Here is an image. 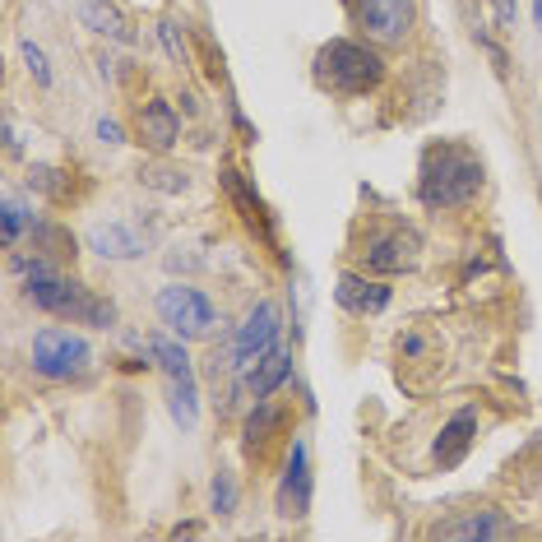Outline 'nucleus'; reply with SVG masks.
Listing matches in <instances>:
<instances>
[{
	"label": "nucleus",
	"instance_id": "1",
	"mask_svg": "<svg viewBox=\"0 0 542 542\" xmlns=\"http://www.w3.org/2000/svg\"><path fill=\"white\" fill-rule=\"evenodd\" d=\"M482 190V163L464 144H431L422 153V204L427 209H454Z\"/></svg>",
	"mask_w": 542,
	"mask_h": 542
},
{
	"label": "nucleus",
	"instance_id": "2",
	"mask_svg": "<svg viewBox=\"0 0 542 542\" xmlns=\"http://www.w3.org/2000/svg\"><path fill=\"white\" fill-rule=\"evenodd\" d=\"M28 302L42 306L47 316H61V320H79V325H98L107 329L116 320V306L93 297L89 288H79L70 278H61L47 260H33L28 265Z\"/></svg>",
	"mask_w": 542,
	"mask_h": 542
},
{
	"label": "nucleus",
	"instance_id": "3",
	"mask_svg": "<svg viewBox=\"0 0 542 542\" xmlns=\"http://www.w3.org/2000/svg\"><path fill=\"white\" fill-rule=\"evenodd\" d=\"M316 79L320 89L329 93H348V98H357V93H371L385 79V61H380L371 47H362V42H325L316 56Z\"/></svg>",
	"mask_w": 542,
	"mask_h": 542
},
{
	"label": "nucleus",
	"instance_id": "4",
	"mask_svg": "<svg viewBox=\"0 0 542 542\" xmlns=\"http://www.w3.org/2000/svg\"><path fill=\"white\" fill-rule=\"evenodd\" d=\"M158 316H163V325L177 329L181 339H204V334L218 325L214 302L195 288H181V283L158 292Z\"/></svg>",
	"mask_w": 542,
	"mask_h": 542
},
{
	"label": "nucleus",
	"instance_id": "5",
	"mask_svg": "<svg viewBox=\"0 0 542 542\" xmlns=\"http://www.w3.org/2000/svg\"><path fill=\"white\" fill-rule=\"evenodd\" d=\"M278 329L283 325H278V306L274 302H260L251 316H246V325H241L237 339H232V366H237V376H251L255 366L274 353Z\"/></svg>",
	"mask_w": 542,
	"mask_h": 542
},
{
	"label": "nucleus",
	"instance_id": "6",
	"mask_svg": "<svg viewBox=\"0 0 542 542\" xmlns=\"http://www.w3.org/2000/svg\"><path fill=\"white\" fill-rule=\"evenodd\" d=\"M33 366L51 380H70L89 366V343L70 334V329H42L33 339Z\"/></svg>",
	"mask_w": 542,
	"mask_h": 542
},
{
	"label": "nucleus",
	"instance_id": "7",
	"mask_svg": "<svg viewBox=\"0 0 542 542\" xmlns=\"http://www.w3.org/2000/svg\"><path fill=\"white\" fill-rule=\"evenodd\" d=\"M357 19L376 42H404L413 28V0H357Z\"/></svg>",
	"mask_w": 542,
	"mask_h": 542
},
{
	"label": "nucleus",
	"instance_id": "8",
	"mask_svg": "<svg viewBox=\"0 0 542 542\" xmlns=\"http://www.w3.org/2000/svg\"><path fill=\"white\" fill-rule=\"evenodd\" d=\"M311 510V454L306 445H292L288 473H283V487H278V515L302 519Z\"/></svg>",
	"mask_w": 542,
	"mask_h": 542
},
{
	"label": "nucleus",
	"instance_id": "9",
	"mask_svg": "<svg viewBox=\"0 0 542 542\" xmlns=\"http://www.w3.org/2000/svg\"><path fill=\"white\" fill-rule=\"evenodd\" d=\"M417 260V232L408 227H394L390 237H376L366 246V269H376V274H399Z\"/></svg>",
	"mask_w": 542,
	"mask_h": 542
},
{
	"label": "nucleus",
	"instance_id": "10",
	"mask_svg": "<svg viewBox=\"0 0 542 542\" xmlns=\"http://www.w3.org/2000/svg\"><path fill=\"white\" fill-rule=\"evenodd\" d=\"M334 297H339V306L343 311H353V316H376V311L390 306V288L376 283V278H362V274H343Z\"/></svg>",
	"mask_w": 542,
	"mask_h": 542
},
{
	"label": "nucleus",
	"instance_id": "11",
	"mask_svg": "<svg viewBox=\"0 0 542 542\" xmlns=\"http://www.w3.org/2000/svg\"><path fill=\"white\" fill-rule=\"evenodd\" d=\"M510 533H515V524L496 510H468L459 519L436 524V538H510Z\"/></svg>",
	"mask_w": 542,
	"mask_h": 542
},
{
	"label": "nucleus",
	"instance_id": "12",
	"mask_svg": "<svg viewBox=\"0 0 542 542\" xmlns=\"http://www.w3.org/2000/svg\"><path fill=\"white\" fill-rule=\"evenodd\" d=\"M473 431H478V413H473V408L454 413L450 422L441 427V441H436V464H441V468L459 464V459L468 454V445H473Z\"/></svg>",
	"mask_w": 542,
	"mask_h": 542
},
{
	"label": "nucleus",
	"instance_id": "13",
	"mask_svg": "<svg viewBox=\"0 0 542 542\" xmlns=\"http://www.w3.org/2000/svg\"><path fill=\"white\" fill-rule=\"evenodd\" d=\"M139 139L149 149H172L177 144V112H172V102L153 98L139 107Z\"/></svg>",
	"mask_w": 542,
	"mask_h": 542
},
{
	"label": "nucleus",
	"instance_id": "14",
	"mask_svg": "<svg viewBox=\"0 0 542 542\" xmlns=\"http://www.w3.org/2000/svg\"><path fill=\"white\" fill-rule=\"evenodd\" d=\"M89 246L98 255H107V260H135L139 251H144V241H139L135 227L126 223H102L89 232Z\"/></svg>",
	"mask_w": 542,
	"mask_h": 542
},
{
	"label": "nucleus",
	"instance_id": "15",
	"mask_svg": "<svg viewBox=\"0 0 542 542\" xmlns=\"http://www.w3.org/2000/svg\"><path fill=\"white\" fill-rule=\"evenodd\" d=\"M223 186H227V195L237 200V209H241V218L260 232V237H274V223H269V214H265V204H260V195H255L246 181H241V172H223Z\"/></svg>",
	"mask_w": 542,
	"mask_h": 542
},
{
	"label": "nucleus",
	"instance_id": "16",
	"mask_svg": "<svg viewBox=\"0 0 542 542\" xmlns=\"http://www.w3.org/2000/svg\"><path fill=\"white\" fill-rule=\"evenodd\" d=\"M84 24H89L93 33H107V38H116V42H130L126 14L116 10L112 0H84Z\"/></svg>",
	"mask_w": 542,
	"mask_h": 542
},
{
	"label": "nucleus",
	"instance_id": "17",
	"mask_svg": "<svg viewBox=\"0 0 542 542\" xmlns=\"http://www.w3.org/2000/svg\"><path fill=\"white\" fill-rule=\"evenodd\" d=\"M288 371H292V357L283 353V348H274V353H269L265 362L251 371V394H255V399H269V394L288 380Z\"/></svg>",
	"mask_w": 542,
	"mask_h": 542
},
{
	"label": "nucleus",
	"instance_id": "18",
	"mask_svg": "<svg viewBox=\"0 0 542 542\" xmlns=\"http://www.w3.org/2000/svg\"><path fill=\"white\" fill-rule=\"evenodd\" d=\"M33 251H42V260H65L75 255V237L65 227H33Z\"/></svg>",
	"mask_w": 542,
	"mask_h": 542
},
{
	"label": "nucleus",
	"instance_id": "19",
	"mask_svg": "<svg viewBox=\"0 0 542 542\" xmlns=\"http://www.w3.org/2000/svg\"><path fill=\"white\" fill-rule=\"evenodd\" d=\"M153 357H158V366H163L172 380H195V376H190V357H186V348H181V343L153 339Z\"/></svg>",
	"mask_w": 542,
	"mask_h": 542
},
{
	"label": "nucleus",
	"instance_id": "20",
	"mask_svg": "<svg viewBox=\"0 0 542 542\" xmlns=\"http://www.w3.org/2000/svg\"><path fill=\"white\" fill-rule=\"evenodd\" d=\"M195 380H172V417L181 427H195Z\"/></svg>",
	"mask_w": 542,
	"mask_h": 542
},
{
	"label": "nucleus",
	"instance_id": "21",
	"mask_svg": "<svg viewBox=\"0 0 542 542\" xmlns=\"http://www.w3.org/2000/svg\"><path fill=\"white\" fill-rule=\"evenodd\" d=\"M274 422H278V408L265 404V399H255V413L246 417V445H260V441H265Z\"/></svg>",
	"mask_w": 542,
	"mask_h": 542
},
{
	"label": "nucleus",
	"instance_id": "22",
	"mask_svg": "<svg viewBox=\"0 0 542 542\" xmlns=\"http://www.w3.org/2000/svg\"><path fill=\"white\" fill-rule=\"evenodd\" d=\"M61 177H65V172H56V167H33V177H28V181H33L42 195H51V200H65L70 190H65Z\"/></svg>",
	"mask_w": 542,
	"mask_h": 542
},
{
	"label": "nucleus",
	"instance_id": "23",
	"mask_svg": "<svg viewBox=\"0 0 542 542\" xmlns=\"http://www.w3.org/2000/svg\"><path fill=\"white\" fill-rule=\"evenodd\" d=\"M24 227H28V209L14 200V195H5V227H0V232H5V246H10V241H19V232H24Z\"/></svg>",
	"mask_w": 542,
	"mask_h": 542
},
{
	"label": "nucleus",
	"instance_id": "24",
	"mask_svg": "<svg viewBox=\"0 0 542 542\" xmlns=\"http://www.w3.org/2000/svg\"><path fill=\"white\" fill-rule=\"evenodd\" d=\"M214 510L218 515H232V510H237V482L227 478V473L214 478Z\"/></svg>",
	"mask_w": 542,
	"mask_h": 542
},
{
	"label": "nucleus",
	"instance_id": "25",
	"mask_svg": "<svg viewBox=\"0 0 542 542\" xmlns=\"http://www.w3.org/2000/svg\"><path fill=\"white\" fill-rule=\"evenodd\" d=\"M158 33H163L167 51H172V61H177V65H186V42L177 38V24H172V19H163V28H158Z\"/></svg>",
	"mask_w": 542,
	"mask_h": 542
},
{
	"label": "nucleus",
	"instance_id": "26",
	"mask_svg": "<svg viewBox=\"0 0 542 542\" xmlns=\"http://www.w3.org/2000/svg\"><path fill=\"white\" fill-rule=\"evenodd\" d=\"M24 61H28V70L38 75V84H51V70H47V61H42V51L33 47V42L24 47Z\"/></svg>",
	"mask_w": 542,
	"mask_h": 542
},
{
	"label": "nucleus",
	"instance_id": "27",
	"mask_svg": "<svg viewBox=\"0 0 542 542\" xmlns=\"http://www.w3.org/2000/svg\"><path fill=\"white\" fill-rule=\"evenodd\" d=\"M144 181L163 190H186V177H177V172H144Z\"/></svg>",
	"mask_w": 542,
	"mask_h": 542
},
{
	"label": "nucleus",
	"instance_id": "28",
	"mask_svg": "<svg viewBox=\"0 0 542 542\" xmlns=\"http://www.w3.org/2000/svg\"><path fill=\"white\" fill-rule=\"evenodd\" d=\"M492 5H496V19H501L505 28L515 24V0H492Z\"/></svg>",
	"mask_w": 542,
	"mask_h": 542
},
{
	"label": "nucleus",
	"instance_id": "29",
	"mask_svg": "<svg viewBox=\"0 0 542 542\" xmlns=\"http://www.w3.org/2000/svg\"><path fill=\"white\" fill-rule=\"evenodd\" d=\"M98 135L107 139V144H121V126H116V121H98Z\"/></svg>",
	"mask_w": 542,
	"mask_h": 542
}]
</instances>
